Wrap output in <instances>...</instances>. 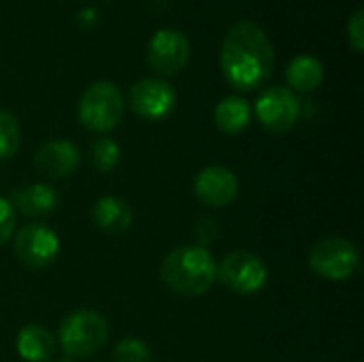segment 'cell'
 I'll return each instance as SVG.
<instances>
[{"instance_id":"obj_8","label":"cell","mask_w":364,"mask_h":362,"mask_svg":"<svg viewBox=\"0 0 364 362\" xmlns=\"http://www.w3.org/2000/svg\"><path fill=\"white\" fill-rule=\"evenodd\" d=\"M128 100H130V109L139 117L147 122H158L175 111L177 94L168 81L160 77H145L130 87Z\"/></svg>"},{"instance_id":"obj_1","label":"cell","mask_w":364,"mask_h":362,"mask_svg":"<svg viewBox=\"0 0 364 362\" xmlns=\"http://www.w3.org/2000/svg\"><path fill=\"white\" fill-rule=\"evenodd\" d=\"M220 66L235 90L254 92L262 87L275 70V49L264 28L252 19L232 23L222 41Z\"/></svg>"},{"instance_id":"obj_16","label":"cell","mask_w":364,"mask_h":362,"mask_svg":"<svg viewBox=\"0 0 364 362\" xmlns=\"http://www.w3.org/2000/svg\"><path fill=\"white\" fill-rule=\"evenodd\" d=\"M286 81H288V90H292L294 94L314 92L324 81V66L316 55H309V53L296 55L290 60L286 68Z\"/></svg>"},{"instance_id":"obj_11","label":"cell","mask_w":364,"mask_h":362,"mask_svg":"<svg viewBox=\"0 0 364 362\" xmlns=\"http://www.w3.org/2000/svg\"><path fill=\"white\" fill-rule=\"evenodd\" d=\"M239 194V179L237 175L222 164L205 166L194 177V196L211 209H224L235 203Z\"/></svg>"},{"instance_id":"obj_17","label":"cell","mask_w":364,"mask_h":362,"mask_svg":"<svg viewBox=\"0 0 364 362\" xmlns=\"http://www.w3.org/2000/svg\"><path fill=\"white\" fill-rule=\"evenodd\" d=\"M252 119V107L243 96H226L215 105L213 122L224 134H241Z\"/></svg>"},{"instance_id":"obj_10","label":"cell","mask_w":364,"mask_h":362,"mask_svg":"<svg viewBox=\"0 0 364 362\" xmlns=\"http://www.w3.org/2000/svg\"><path fill=\"white\" fill-rule=\"evenodd\" d=\"M13 250L26 267L45 269L60 254V237L45 224H26L15 233Z\"/></svg>"},{"instance_id":"obj_2","label":"cell","mask_w":364,"mask_h":362,"mask_svg":"<svg viewBox=\"0 0 364 362\" xmlns=\"http://www.w3.org/2000/svg\"><path fill=\"white\" fill-rule=\"evenodd\" d=\"M160 280L171 292L196 299L207 294L218 282V262L207 247L181 245L168 252L162 260Z\"/></svg>"},{"instance_id":"obj_21","label":"cell","mask_w":364,"mask_h":362,"mask_svg":"<svg viewBox=\"0 0 364 362\" xmlns=\"http://www.w3.org/2000/svg\"><path fill=\"white\" fill-rule=\"evenodd\" d=\"M192 233H194V237L198 239V245L205 247V245L213 243L215 237L220 235V222H218L215 218H211V215H200V218L194 222Z\"/></svg>"},{"instance_id":"obj_7","label":"cell","mask_w":364,"mask_h":362,"mask_svg":"<svg viewBox=\"0 0 364 362\" xmlns=\"http://www.w3.org/2000/svg\"><path fill=\"white\" fill-rule=\"evenodd\" d=\"M256 117L260 126L271 134H286L290 132L301 115V102L296 94L284 85L267 87L256 100Z\"/></svg>"},{"instance_id":"obj_13","label":"cell","mask_w":364,"mask_h":362,"mask_svg":"<svg viewBox=\"0 0 364 362\" xmlns=\"http://www.w3.org/2000/svg\"><path fill=\"white\" fill-rule=\"evenodd\" d=\"M92 224L107 235H122L132 226V209L119 196H102L90 211Z\"/></svg>"},{"instance_id":"obj_15","label":"cell","mask_w":364,"mask_h":362,"mask_svg":"<svg viewBox=\"0 0 364 362\" xmlns=\"http://www.w3.org/2000/svg\"><path fill=\"white\" fill-rule=\"evenodd\" d=\"M55 337L41 324H26L15 339L17 354L26 362H49L55 352Z\"/></svg>"},{"instance_id":"obj_20","label":"cell","mask_w":364,"mask_h":362,"mask_svg":"<svg viewBox=\"0 0 364 362\" xmlns=\"http://www.w3.org/2000/svg\"><path fill=\"white\" fill-rule=\"evenodd\" d=\"M113 362H151V350L143 339L126 337L113 348Z\"/></svg>"},{"instance_id":"obj_14","label":"cell","mask_w":364,"mask_h":362,"mask_svg":"<svg viewBox=\"0 0 364 362\" xmlns=\"http://www.w3.org/2000/svg\"><path fill=\"white\" fill-rule=\"evenodd\" d=\"M13 207L28 218H45L60 207V194L49 183H30L13 194Z\"/></svg>"},{"instance_id":"obj_6","label":"cell","mask_w":364,"mask_h":362,"mask_svg":"<svg viewBox=\"0 0 364 362\" xmlns=\"http://www.w3.org/2000/svg\"><path fill=\"white\" fill-rule=\"evenodd\" d=\"M218 282H222L235 294L252 297L267 286L269 269L258 254L247 250H235L226 254L218 265Z\"/></svg>"},{"instance_id":"obj_18","label":"cell","mask_w":364,"mask_h":362,"mask_svg":"<svg viewBox=\"0 0 364 362\" xmlns=\"http://www.w3.org/2000/svg\"><path fill=\"white\" fill-rule=\"evenodd\" d=\"M119 158H122V149L109 137L96 139L90 147V164L100 175H109L119 164Z\"/></svg>"},{"instance_id":"obj_4","label":"cell","mask_w":364,"mask_h":362,"mask_svg":"<svg viewBox=\"0 0 364 362\" xmlns=\"http://www.w3.org/2000/svg\"><path fill=\"white\" fill-rule=\"evenodd\" d=\"M109 339V322L92 309L68 314L58 329V341L66 356L87 358L105 348Z\"/></svg>"},{"instance_id":"obj_3","label":"cell","mask_w":364,"mask_h":362,"mask_svg":"<svg viewBox=\"0 0 364 362\" xmlns=\"http://www.w3.org/2000/svg\"><path fill=\"white\" fill-rule=\"evenodd\" d=\"M124 94L111 81H96L83 90L77 102V117L83 128L96 134H107L124 117Z\"/></svg>"},{"instance_id":"obj_9","label":"cell","mask_w":364,"mask_h":362,"mask_svg":"<svg viewBox=\"0 0 364 362\" xmlns=\"http://www.w3.org/2000/svg\"><path fill=\"white\" fill-rule=\"evenodd\" d=\"M190 62V41L175 28L158 30L147 45V64L162 77L181 73Z\"/></svg>"},{"instance_id":"obj_22","label":"cell","mask_w":364,"mask_h":362,"mask_svg":"<svg viewBox=\"0 0 364 362\" xmlns=\"http://www.w3.org/2000/svg\"><path fill=\"white\" fill-rule=\"evenodd\" d=\"M348 41L356 53L364 51V9L358 6L348 19Z\"/></svg>"},{"instance_id":"obj_5","label":"cell","mask_w":364,"mask_h":362,"mask_svg":"<svg viewBox=\"0 0 364 362\" xmlns=\"http://www.w3.org/2000/svg\"><path fill=\"white\" fill-rule=\"evenodd\" d=\"M307 265L314 275L328 280V282H346L350 280L358 265H360V254L358 247L339 235H331L320 239L307 256Z\"/></svg>"},{"instance_id":"obj_19","label":"cell","mask_w":364,"mask_h":362,"mask_svg":"<svg viewBox=\"0 0 364 362\" xmlns=\"http://www.w3.org/2000/svg\"><path fill=\"white\" fill-rule=\"evenodd\" d=\"M21 145V128L13 113L0 109V160H11Z\"/></svg>"},{"instance_id":"obj_12","label":"cell","mask_w":364,"mask_h":362,"mask_svg":"<svg viewBox=\"0 0 364 362\" xmlns=\"http://www.w3.org/2000/svg\"><path fill=\"white\" fill-rule=\"evenodd\" d=\"M81 164V154L75 143L66 139H51L43 143L34 156V166L49 179H66Z\"/></svg>"},{"instance_id":"obj_23","label":"cell","mask_w":364,"mask_h":362,"mask_svg":"<svg viewBox=\"0 0 364 362\" xmlns=\"http://www.w3.org/2000/svg\"><path fill=\"white\" fill-rule=\"evenodd\" d=\"M15 233V209L13 205L0 196V247L13 237Z\"/></svg>"}]
</instances>
